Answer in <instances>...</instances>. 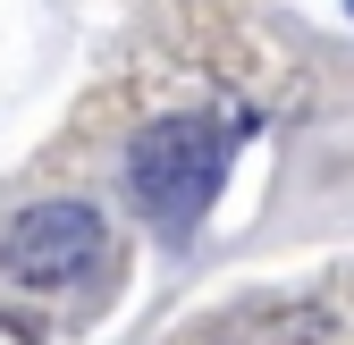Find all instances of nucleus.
Listing matches in <instances>:
<instances>
[{
	"instance_id": "1",
	"label": "nucleus",
	"mask_w": 354,
	"mask_h": 345,
	"mask_svg": "<svg viewBox=\"0 0 354 345\" xmlns=\"http://www.w3.org/2000/svg\"><path fill=\"white\" fill-rule=\"evenodd\" d=\"M219 168H228V135L211 118H152L136 135L127 177H136V202L160 228H194L203 202L219 194Z\"/></svg>"
},
{
	"instance_id": "2",
	"label": "nucleus",
	"mask_w": 354,
	"mask_h": 345,
	"mask_svg": "<svg viewBox=\"0 0 354 345\" xmlns=\"http://www.w3.org/2000/svg\"><path fill=\"white\" fill-rule=\"evenodd\" d=\"M102 210H84V202H26L9 236H0V270H9L17 286H76V278H93L102 262Z\"/></svg>"
},
{
	"instance_id": "3",
	"label": "nucleus",
	"mask_w": 354,
	"mask_h": 345,
	"mask_svg": "<svg viewBox=\"0 0 354 345\" xmlns=\"http://www.w3.org/2000/svg\"><path fill=\"white\" fill-rule=\"evenodd\" d=\"M321 337H329L321 304H287V312H261L253 328H236V345H321Z\"/></svg>"
}]
</instances>
